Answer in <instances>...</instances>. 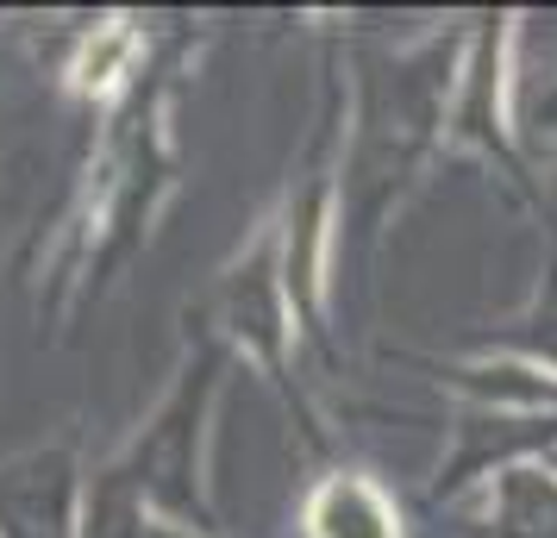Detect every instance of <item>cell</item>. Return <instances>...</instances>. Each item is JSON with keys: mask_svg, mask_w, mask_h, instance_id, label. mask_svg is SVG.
<instances>
[{"mask_svg": "<svg viewBox=\"0 0 557 538\" xmlns=\"http://www.w3.org/2000/svg\"><path fill=\"white\" fill-rule=\"evenodd\" d=\"M495 338H502V345H513V351H527L532 363L557 370V263H552V288H545L539 313H532V320H520V326H507V333H495Z\"/></svg>", "mask_w": 557, "mask_h": 538, "instance_id": "3", "label": "cell"}, {"mask_svg": "<svg viewBox=\"0 0 557 538\" xmlns=\"http://www.w3.org/2000/svg\"><path fill=\"white\" fill-rule=\"evenodd\" d=\"M482 538H557V483L539 470H502L488 488Z\"/></svg>", "mask_w": 557, "mask_h": 538, "instance_id": "2", "label": "cell"}, {"mask_svg": "<svg viewBox=\"0 0 557 538\" xmlns=\"http://www.w3.org/2000/svg\"><path fill=\"white\" fill-rule=\"evenodd\" d=\"M126 51H132L126 32H107L101 45H88V57H82V88H107V82H113V63Z\"/></svg>", "mask_w": 557, "mask_h": 538, "instance_id": "4", "label": "cell"}, {"mask_svg": "<svg viewBox=\"0 0 557 538\" xmlns=\"http://www.w3.org/2000/svg\"><path fill=\"white\" fill-rule=\"evenodd\" d=\"M307 533L313 538H401V520H395V501L382 495L370 476H326L307 501Z\"/></svg>", "mask_w": 557, "mask_h": 538, "instance_id": "1", "label": "cell"}]
</instances>
